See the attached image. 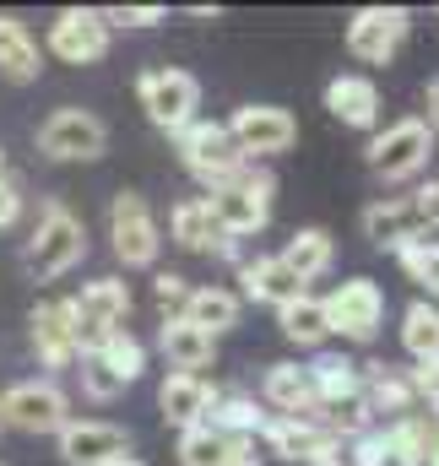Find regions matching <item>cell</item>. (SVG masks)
Here are the masks:
<instances>
[{
  "mask_svg": "<svg viewBox=\"0 0 439 466\" xmlns=\"http://www.w3.org/2000/svg\"><path fill=\"white\" fill-rule=\"evenodd\" d=\"M407 380H413L418 407H429V418L439 423V358H429V363H413V369H407Z\"/></svg>",
  "mask_w": 439,
  "mask_h": 466,
  "instance_id": "obj_39",
  "label": "cell"
},
{
  "mask_svg": "<svg viewBox=\"0 0 439 466\" xmlns=\"http://www.w3.org/2000/svg\"><path fill=\"white\" fill-rule=\"evenodd\" d=\"M321 309H326V326L331 337H342V342H374L380 337V326H385V288L374 282V277H347L336 293L321 299Z\"/></svg>",
  "mask_w": 439,
  "mask_h": 466,
  "instance_id": "obj_8",
  "label": "cell"
},
{
  "mask_svg": "<svg viewBox=\"0 0 439 466\" xmlns=\"http://www.w3.org/2000/svg\"><path fill=\"white\" fill-rule=\"evenodd\" d=\"M87 260V223L66 207V201H44L38 207V223L27 233V244H22V266H27V277H38V282H55V277H66V271H77Z\"/></svg>",
  "mask_w": 439,
  "mask_h": 466,
  "instance_id": "obj_1",
  "label": "cell"
},
{
  "mask_svg": "<svg viewBox=\"0 0 439 466\" xmlns=\"http://www.w3.org/2000/svg\"><path fill=\"white\" fill-rule=\"evenodd\" d=\"M304 466H347V451H342V445H336V440H321V445H315V451H310V461Z\"/></svg>",
  "mask_w": 439,
  "mask_h": 466,
  "instance_id": "obj_43",
  "label": "cell"
},
{
  "mask_svg": "<svg viewBox=\"0 0 439 466\" xmlns=\"http://www.w3.org/2000/svg\"><path fill=\"white\" fill-rule=\"evenodd\" d=\"M22 218V190H16V179H0V228H11Z\"/></svg>",
  "mask_w": 439,
  "mask_h": 466,
  "instance_id": "obj_42",
  "label": "cell"
},
{
  "mask_svg": "<svg viewBox=\"0 0 439 466\" xmlns=\"http://www.w3.org/2000/svg\"><path fill=\"white\" fill-rule=\"evenodd\" d=\"M271 196H277V174L250 163L239 179L207 190V212H212V223L222 228V238L239 244V238H250V233H260L271 223Z\"/></svg>",
  "mask_w": 439,
  "mask_h": 466,
  "instance_id": "obj_2",
  "label": "cell"
},
{
  "mask_svg": "<svg viewBox=\"0 0 439 466\" xmlns=\"http://www.w3.org/2000/svg\"><path fill=\"white\" fill-rule=\"evenodd\" d=\"M0 418L16 434H60L71 423V396L44 374V380H16L0 396Z\"/></svg>",
  "mask_w": 439,
  "mask_h": 466,
  "instance_id": "obj_9",
  "label": "cell"
},
{
  "mask_svg": "<svg viewBox=\"0 0 439 466\" xmlns=\"http://www.w3.org/2000/svg\"><path fill=\"white\" fill-rule=\"evenodd\" d=\"M114 33L109 22H104V11H93V5H66L55 22H49V55L60 60V66H98L104 55H109Z\"/></svg>",
  "mask_w": 439,
  "mask_h": 466,
  "instance_id": "obj_13",
  "label": "cell"
},
{
  "mask_svg": "<svg viewBox=\"0 0 439 466\" xmlns=\"http://www.w3.org/2000/svg\"><path fill=\"white\" fill-rule=\"evenodd\" d=\"M424 125H429V130H434L439 136V76H429V82H424Z\"/></svg>",
  "mask_w": 439,
  "mask_h": 466,
  "instance_id": "obj_44",
  "label": "cell"
},
{
  "mask_svg": "<svg viewBox=\"0 0 439 466\" xmlns=\"http://www.w3.org/2000/svg\"><path fill=\"white\" fill-rule=\"evenodd\" d=\"M277 260H282L304 288H310L315 277H326V271H331V260H336V238H331L326 228H299L288 244H282V255H277Z\"/></svg>",
  "mask_w": 439,
  "mask_h": 466,
  "instance_id": "obj_28",
  "label": "cell"
},
{
  "mask_svg": "<svg viewBox=\"0 0 439 466\" xmlns=\"http://www.w3.org/2000/svg\"><path fill=\"white\" fill-rule=\"evenodd\" d=\"M363 238L374 244V249H402V244H413V238H424L418 228V212H413V201L407 196H380V201H369L363 207Z\"/></svg>",
  "mask_w": 439,
  "mask_h": 466,
  "instance_id": "obj_22",
  "label": "cell"
},
{
  "mask_svg": "<svg viewBox=\"0 0 439 466\" xmlns=\"http://www.w3.org/2000/svg\"><path fill=\"white\" fill-rule=\"evenodd\" d=\"M260 407L271 418H310V423H321V401H315V385H310L304 363H266V374H260Z\"/></svg>",
  "mask_w": 439,
  "mask_h": 466,
  "instance_id": "obj_16",
  "label": "cell"
},
{
  "mask_svg": "<svg viewBox=\"0 0 439 466\" xmlns=\"http://www.w3.org/2000/svg\"><path fill=\"white\" fill-rule=\"evenodd\" d=\"M233 271H239V304H271V309H282V304H293L304 293V282L277 255H244Z\"/></svg>",
  "mask_w": 439,
  "mask_h": 466,
  "instance_id": "obj_18",
  "label": "cell"
},
{
  "mask_svg": "<svg viewBox=\"0 0 439 466\" xmlns=\"http://www.w3.org/2000/svg\"><path fill=\"white\" fill-rule=\"evenodd\" d=\"M239 315H244V304H239V293L233 288H190V299H185V309H179V320L185 326H196L201 337H212L218 342L222 331H233L239 326Z\"/></svg>",
  "mask_w": 439,
  "mask_h": 466,
  "instance_id": "obj_24",
  "label": "cell"
},
{
  "mask_svg": "<svg viewBox=\"0 0 439 466\" xmlns=\"http://www.w3.org/2000/svg\"><path fill=\"white\" fill-rule=\"evenodd\" d=\"M429 466H439V429H434V456H429Z\"/></svg>",
  "mask_w": 439,
  "mask_h": 466,
  "instance_id": "obj_46",
  "label": "cell"
},
{
  "mask_svg": "<svg viewBox=\"0 0 439 466\" xmlns=\"http://www.w3.org/2000/svg\"><path fill=\"white\" fill-rule=\"evenodd\" d=\"M158 348H163V358H168V369H174V374H201V369H212V363H218V342H212V337H201L196 326H185L179 315L158 326Z\"/></svg>",
  "mask_w": 439,
  "mask_h": 466,
  "instance_id": "obj_26",
  "label": "cell"
},
{
  "mask_svg": "<svg viewBox=\"0 0 439 466\" xmlns=\"http://www.w3.org/2000/svg\"><path fill=\"white\" fill-rule=\"evenodd\" d=\"M222 125H228V136H233V147H239L244 163L282 157V152L299 147V119L288 115V109H277V104H244V109H233V119H222Z\"/></svg>",
  "mask_w": 439,
  "mask_h": 466,
  "instance_id": "obj_11",
  "label": "cell"
},
{
  "mask_svg": "<svg viewBox=\"0 0 439 466\" xmlns=\"http://www.w3.org/2000/svg\"><path fill=\"white\" fill-rule=\"evenodd\" d=\"M342 451H347V466H391V440H385V423L363 429V434H358V440H347Z\"/></svg>",
  "mask_w": 439,
  "mask_h": 466,
  "instance_id": "obj_36",
  "label": "cell"
},
{
  "mask_svg": "<svg viewBox=\"0 0 439 466\" xmlns=\"http://www.w3.org/2000/svg\"><path fill=\"white\" fill-rule=\"evenodd\" d=\"M77 380H82V396H87V401H114V396H125V385L114 380L98 358H77Z\"/></svg>",
  "mask_w": 439,
  "mask_h": 466,
  "instance_id": "obj_37",
  "label": "cell"
},
{
  "mask_svg": "<svg viewBox=\"0 0 439 466\" xmlns=\"http://www.w3.org/2000/svg\"><path fill=\"white\" fill-rule=\"evenodd\" d=\"M255 440H260L277 461H299V466H304V461H310V451L326 440V429H321V423H310V418H266V429H260Z\"/></svg>",
  "mask_w": 439,
  "mask_h": 466,
  "instance_id": "obj_29",
  "label": "cell"
},
{
  "mask_svg": "<svg viewBox=\"0 0 439 466\" xmlns=\"http://www.w3.org/2000/svg\"><path fill=\"white\" fill-rule=\"evenodd\" d=\"M109 238H114V260L125 271H147L158 266V249H163V228L147 207L141 190H119L109 201Z\"/></svg>",
  "mask_w": 439,
  "mask_h": 466,
  "instance_id": "obj_7",
  "label": "cell"
},
{
  "mask_svg": "<svg viewBox=\"0 0 439 466\" xmlns=\"http://www.w3.org/2000/svg\"><path fill=\"white\" fill-rule=\"evenodd\" d=\"M55 440H60L66 466H114L130 456V434L114 429V423H98V418H71Z\"/></svg>",
  "mask_w": 439,
  "mask_h": 466,
  "instance_id": "obj_14",
  "label": "cell"
},
{
  "mask_svg": "<svg viewBox=\"0 0 439 466\" xmlns=\"http://www.w3.org/2000/svg\"><path fill=\"white\" fill-rule=\"evenodd\" d=\"M104 22H109V33L114 27H158V22H168V11L163 5H109Z\"/></svg>",
  "mask_w": 439,
  "mask_h": 466,
  "instance_id": "obj_40",
  "label": "cell"
},
{
  "mask_svg": "<svg viewBox=\"0 0 439 466\" xmlns=\"http://www.w3.org/2000/svg\"><path fill=\"white\" fill-rule=\"evenodd\" d=\"M168 233H174V244L179 249H190V255H222V260H244L239 255V244L233 238H222V228L212 223V212H207V196H185L174 212H168Z\"/></svg>",
  "mask_w": 439,
  "mask_h": 466,
  "instance_id": "obj_17",
  "label": "cell"
},
{
  "mask_svg": "<svg viewBox=\"0 0 439 466\" xmlns=\"http://www.w3.org/2000/svg\"><path fill=\"white\" fill-rule=\"evenodd\" d=\"M358 374H363V407L374 412V423H396V418L418 412L407 369H396V363H358Z\"/></svg>",
  "mask_w": 439,
  "mask_h": 466,
  "instance_id": "obj_19",
  "label": "cell"
},
{
  "mask_svg": "<svg viewBox=\"0 0 439 466\" xmlns=\"http://www.w3.org/2000/svg\"><path fill=\"white\" fill-rule=\"evenodd\" d=\"M152 299H158L163 320H174V315L185 309V299H190V282H185L179 271H158V277H152Z\"/></svg>",
  "mask_w": 439,
  "mask_h": 466,
  "instance_id": "obj_38",
  "label": "cell"
},
{
  "mask_svg": "<svg viewBox=\"0 0 439 466\" xmlns=\"http://www.w3.org/2000/svg\"><path fill=\"white\" fill-rule=\"evenodd\" d=\"M222 466H266V456H255V440H233V451H228Z\"/></svg>",
  "mask_w": 439,
  "mask_h": 466,
  "instance_id": "obj_45",
  "label": "cell"
},
{
  "mask_svg": "<svg viewBox=\"0 0 439 466\" xmlns=\"http://www.w3.org/2000/svg\"><path fill=\"white\" fill-rule=\"evenodd\" d=\"M27 342L44 369H77V331H71V304L66 299H38L27 315Z\"/></svg>",
  "mask_w": 439,
  "mask_h": 466,
  "instance_id": "obj_15",
  "label": "cell"
},
{
  "mask_svg": "<svg viewBox=\"0 0 439 466\" xmlns=\"http://www.w3.org/2000/svg\"><path fill=\"white\" fill-rule=\"evenodd\" d=\"M174 141H179L185 174H190L196 185H207V190H218V185L239 179V174L250 168V163L239 157V147H233V136H228L222 119H196V125H185Z\"/></svg>",
  "mask_w": 439,
  "mask_h": 466,
  "instance_id": "obj_6",
  "label": "cell"
},
{
  "mask_svg": "<svg viewBox=\"0 0 439 466\" xmlns=\"http://www.w3.org/2000/svg\"><path fill=\"white\" fill-rule=\"evenodd\" d=\"M0 434H5V418H0Z\"/></svg>",
  "mask_w": 439,
  "mask_h": 466,
  "instance_id": "obj_49",
  "label": "cell"
},
{
  "mask_svg": "<svg viewBox=\"0 0 439 466\" xmlns=\"http://www.w3.org/2000/svg\"><path fill=\"white\" fill-rule=\"evenodd\" d=\"M212 396H218V385L207 380V374H163V385H158V407H163V423L168 429H196V423H207V407H212Z\"/></svg>",
  "mask_w": 439,
  "mask_h": 466,
  "instance_id": "obj_20",
  "label": "cell"
},
{
  "mask_svg": "<svg viewBox=\"0 0 439 466\" xmlns=\"http://www.w3.org/2000/svg\"><path fill=\"white\" fill-rule=\"evenodd\" d=\"M407 201H413V212H418V228L439 233V174H434V179H424Z\"/></svg>",
  "mask_w": 439,
  "mask_h": 466,
  "instance_id": "obj_41",
  "label": "cell"
},
{
  "mask_svg": "<svg viewBox=\"0 0 439 466\" xmlns=\"http://www.w3.org/2000/svg\"><path fill=\"white\" fill-rule=\"evenodd\" d=\"M0 179H5V152H0Z\"/></svg>",
  "mask_w": 439,
  "mask_h": 466,
  "instance_id": "obj_48",
  "label": "cell"
},
{
  "mask_svg": "<svg viewBox=\"0 0 439 466\" xmlns=\"http://www.w3.org/2000/svg\"><path fill=\"white\" fill-rule=\"evenodd\" d=\"M44 71V49L27 33V22H16L11 11H0V76L11 82H38Z\"/></svg>",
  "mask_w": 439,
  "mask_h": 466,
  "instance_id": "obj_27",
  "label": "cell"
},
{
  "mask_svg": "<svg viewBox=\"0 0 439 466\" xmlns=\"http://www.w3.org/2000/svg\"><path fill=\"white\" fill-rule=\"evenodd\" d=\"M114 466H147V461H136V456H125V461H114Z\"/></svg>",
  "mask_w": 439,
  "mask_h": 466,
  "instance_id": "obj_47",
  "label": "cell"
},
{
  "mask_svg": "<svg viewBox=\"0 0 439 466\" xmlns=\"http://www.w3.org/2000/svg\"><path fill=\"white\" fill-rule=\"evenodd\" d=\"M407 33H413V11L407 5H363L347 22V55L358 66H391L396 49L407 44Z\"/></svg>",
  "mask_w": 439,
  "mask_h": 466,
  "instance_id": "obj_12",
  "label": "cell"
},
{
  "mask_svg": "<svg viewBox=\"0 0 439 466\" xmlns=\"http://www.w3.org/2000/svg\"><path fill=\"white\" fill-rule=\"evenodd\" d=\"M87 358H98V363L109 369L119 385H136V380L147 374V348H141V342H136L130 331H114L109 342H104L98 352H87Z\"/></svg>",
  "mask_w": 439,
  "mask_h": 466,
  "instance_id": "obj_33",
  "label": "cell"
},
{
  "mask_svg": "<svg viewBox=\"0 0 439 466\" xmlns=\"http://www.w3.org/2000/svg\"><path fill=\"white\" fill-rule=\"evenodd\" d=\"M228 451H233V440L218 434V429H207V423H196V429H185L179 434V466H222L228 461Z\"/></svg>",
  "mask_w": 439,
  "mask_h": 466,
  "instance_id": "obj_34",
  "label": "cell"
},
{
  "mask_svg": "<svg viewBox=\"0 0 439 466\" xmlns=\"http://www.w3.org/2000/svg\"><path fill=\"white\" fill-rule=\"evenodd\" d=\"M136 98L163 136H179L185 125L201 119V82L185 66H147L136 76Z\"/></svg>",
  "mask_w": 439,
  "mask_h": 466,
  "instance_id": "obj_3",
  "label": "cell"
},
{
  "mask_svg": "<svg viewBox=\"0 0 439 466\" xmlns=\"http://www.w3.org/2000/svg\"><path fill=\"white\" fill-rule=\"evenodd\" d=\"M0 466H5V461H0Z\"/></svg>",
  "mask_w": 439,
  "mask_h": 466,
  "instance_id": "obj_50",
  "label": "cell"
},
{
  "mask_svg": "<svg viewBox=\"0 0 439 466\" xmlns=\"http://www.w3.org/2000/svg\"><path fill=\"white\" fill-rule=\"evenodd\" d=\"M369 174L380 179V185H407V179H418L424 168H429V157H434V130L424 125L418 115L396 119V125H385L374 141H369Z\"/></svg>",
  "mask_w": 439,
  "mask_h": 466,
  "instance_id": "obj_4",
  "label": "cell"
},
{
  "mask_svg": "<svg viewBox=\"0 0 439 466\" xmlns=\"http://www.w3.org/2000/svg\"><path fill=\"white\" fill-rule=\"evenodd\" d=\"M396 260H402V271L418 282V288H429V304L439 299V238H413V244H402L396 249Z\"/></svg>",
  "mask_w": 439,
  "mask_h": 466,
  "instance_id": "obj_35",
  "label": "cell"
},
{
  "mask_svg": "<svg viewBox=\"0 0 439 466\" xmlns=\"http://www.w3.org/2000/svg\"><path fill=\"white\" fill-rule=\"evenodd\" d=\"M326 109L336 125H347V130H374L380 125V87L369 82V76H358V71H347V76H331L326 82Z\"/></svg>",
  "mask_w": 439,
  "mask_h": 466,
  "instance_id": "obj_21",
  "label": "cell"
},
{
  "mask_svg": "<svg viewBox=\"0 0 439 466\" xmlns=\"http://www.w3.org/2000/svg\"><path fill=\"white\" fill-rule=\"evenodd\" d=\"M304 369H310V385H315L321 412L347 407V401H358V396H363V374H358V363H352V358H342V352H315V363H304Z\"/></svg>",
  "mask_w": 439,
  "mask_h": 466,
  "instance_id": "obj_25",
  "label": "cell"
},
{
  "mask_svg": "<svg viewBox=\"0 0 439 466\" xmlns=\"http://www.w3.org/2000/svg\"><path fill=\"white\" fill-rule=\"evenodd\" d=\"M38 152L55 157V163H93L109 152V125L93 115V109H55V115L38 125Z\"/></svg>",
  "mask_w": 439,
  "mask_h": 466,
  "instance_id": "obj_10",
  "label": "cell"
},
{
  "mask_svg": "<svg viewBox=\"0 0 439 466\" xmlns=\"http://www.w3.org/2000/svg\"><path fill=\"white\" fill-rule=\"evenodd\" d=\"M71 304V331H77V358H87V352H98L109 342L114 331H125V320H130V288L119 282V277H98V282H82V293L77 299H66Z\"/></svg>",
  "mask_w": 439,
  "mask_h": 466,
  "instance_id": "obj_5",
  "label": "cell"
},
{
  "mask_svg": "<svg viewBox=\"0 0 439 466\" xmlns=\"http://www.w3.org/2000/svg\"><path fill=\"white\" fill-rule=\"evenodd\" d=\"M266 407H260V396L255 390H244V385H228L218 396H212V407H207V429H218V434H228V440H255L260 429H266Z\"/></svg>",
  "mask_w": 439,
  "mask_h": 466,
  "instance_id": "obj_23",
  "label": "cell"
},
{
  "mask_svg": "<svg viewBox=\"0 0 439 466\" xmlns=\"http://www.w3.org/2000/svg\"><path fill=\"white\" fill-rule=\"evenodd\" d=\"M277 326H282V337H288L293 348H310V352H321L326 337H331L326 309H321V299H310V293H299L293 304H282V309H277Z\"/></svg>",
  "mask_w": 439,
  "mask_h": 466,
  "instance_id": "obj_31",
  "label": "cell"
},
{
  "mask_svg": "<svg viewBox=\"0 0 439 466\" xmlns=\"http://www.w3.org/2000/svg\"><path fill=\"white\" fill-rule=\"evenodd\" d=\"M402 348H407L413 363L439 358V304H429V299L407 304V315H402Z\"/></svg>",
  "mask_w": 439,
  "mask_h": 466,
  "instance_id": "obj_32",
  "label": "cell"
},
{
  "mask_svg": "<svg viewBox=\"0 0 439 466\" xmlns=\"http://www.w3.org/2000/svg\"><path fill=\"white\" fill-rule=\"evenodd\" d=\"M434 418L429 412H407L396 423H385V440H391V466H429L434 456Z\"/></svg>",
  "mask_w": 439,
  "mask_h": 466,
  "instance_id": "obj_30",
  "label": "cell"
}]
</instances>
